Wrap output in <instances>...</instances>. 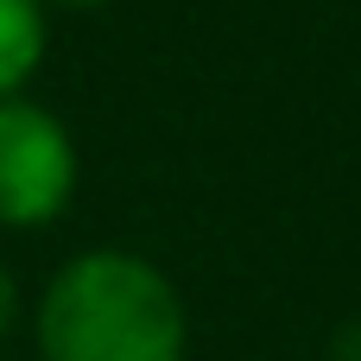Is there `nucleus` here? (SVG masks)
Returning a JSON list of instances; mask_svg holds the SVG:
<instances>
[{"mask_svg":"<svg viewBox=\"0 0 361 361\" xmlns=\"http://www.w3.org/2000/svg\"><path fill=\"white\" fill-rule=\"evenodd\" d=\"M13 317H19V279H13V267H0V336L13 330Z\"/></svg>","mask_w":361,"mask_h":361,"instance_id":"20e7f679","label":"nucleus"},{"mask_svg":"<svg viewBox=\"0 0 361 361\" xmlns=\"http://www.w3.org/2000/svg\"><path fill=\"white\" fill-rule=\"evenodd\" d=\"M44 6H70V13H95V6H108V0H44Z\"/></svg>","mask_w":361,"mask_h":361,"instance_id":"423d86ee","label":"nucleus"},{"mask_svg":"<svg viewBox=\"0 0 361 361\" xmlns=\"http://www.w3.org/2000/svg\"><path fill=\"white\" fill-rule=\"evenodd\" d=\"M44 0H0V102L32 82V70L44 63Z\"/></svg>","mask_w":361,"mask_h":361,"instance_id":"7ed1b4c3","label":"nucleus"},{"mask_svg":"<svg viewBox=\"0 0 361 361\" xmlns=\"http://www.w3.org/2000/svg\"><path fill=\"white\" fill-rule=\"evenodd\" d=\"M76 190V140L70 127L25 102H0V228H44L63 216Z\"/></svg>","mask_w":361,"mask_h":361,"instance_id":"f03ea898","label":"nucleus"},{"mask_svg":"<svg viewBox=\"0 0 361 361\" xmlns=\"http://www.w3.org/2000/svg\"><path fill=\"white\" fill-rule=\"evenodd\" d=\"M190 324L178 286L121 247L76 254L38 305L44 361H184Z\"/></svg>","mask_w":361,"mask_h":361,"instance_id":"f257e3e1","label":"nucleus"},{"mask_svg":"<svg viewBox=\"0 0 361 361\" xmlns=\"http://www.w3.org/2000/svg\"><path fill=\"white\" fill-rule=\"evenodd\" d=\"M330 361H361V324H349V330L336 336V349H330Z\"/></svg>","mask_w":361,"mask_h":361,"instance_id":"39448f33","label":"nucleus"}]
</instances>
